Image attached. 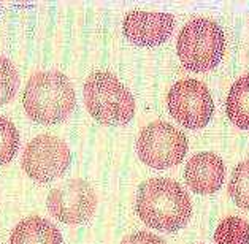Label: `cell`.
Returning <instances> with one entry per match:
<instances>
[{"label":"cell","instance_id":"9","mask_svg":"<svg viewBox=\"0 0 249 244\" xmlns=\"http://www.w3.org/2000/svg\"><path fill=\"white\" fill-rule=\"evenodd\" d=\"M173 16L157 11H130L123 22L124 35L138 46H159L165 43L173 34Z\"/></svg>","mask_w":249,"mask_h":244},{"label":"cell","instance_id":"10","mask_svg":"<svg viewBox=\"0 0 249 244\" xmlns=\"http://www.w3.org/2000/svg\"><path fill=\"white\" fill-rule=\"evenodd\" d=\"M184 179L192 192L211 195L217 192L226 179V167L219 156L200 152L189 158L184 168Z\"/></svg>","mask_w":249,"mask_h":244},{"label":"cell","instance_id":"14","mask_svg":"<svg viewBox=\"0 0 249 244\" xmlns=\"http://www.w3.org/2000/svg\"><path fill=\"white\" fill-rule=\"evenodd\" d=\"M229 193L243 209H249V160L235 167L229 182Z\"/></svg>","mask_w":249,"mask_h":244},{"label":"cell","instance_id":"8","mask_svg":"<svg viewBox=\"0 0 249 244\" xmlns=\"http://www.w3.org/2000/svg\"><path fill=\"white\" fill-rule=\"evenodd\" d=\"M46 206L60 222L84 224L94 216L97 195L86 181L70 179L53 189L46 198Z\"/></svg>","mask_w":249,"mask_h":244},{"label":"cell","instance_id":"1","mask_svg":"<svg viewBox=\"0 0 249 244\" xmlns=\"http://www.w3.org/2000/svg\"><path fill=\"white\" fill-rule=\"evenodd\" d=\"M137 212L151 228L173 233L189 222L192 203L189 193L176 181L154 178L140 186Z\"/></svg>","mask_w":249,"mask_h":244},{"label":"cell","instance_id":"4","mask_svg":"<svg viewBox=\"0 0 249 244\" xmlns=\"http://www.w3.org/2000/svg\"><path fill=\"white\" fill-rule=\"evenodd\" d=\"M176 51L187 70L208 71L221 62L226 51V36L214 21L196 17L181 29Z\"/></svg>","mask_w":249,"mask_h":244},{"label":"cell","instance_id":"17","mask_svg":"<svg viewBox=\"0 0 249 244\" xmlns=\"http://www.w3.org/2000/svg\"><path fill=\"white\" fill-rule=\"evenodd\" d=\"M121 244H167L160 236L149 233V231H138V233L129 235L124 238Z\"/></svg>","mask_w":249,"mask_h":244},{"label":"cell","instance_id":"5","mask_svg":"<svg viewBox=\"0 0 249 244\" xmlns=\"http://www.w3.org/2000/svg\"><path fill=\"white\" fill-rule=\"evenodd\" d=\"M137 152L146 165L165 170L183 162L187 152V138L168 122H151L140 132Z\"/></svg>","mask_w":249,"mask_h":244},{"label":"cell","instance_id":"16","mask_svg":"<svg viewBox=\"0 0 249 244\" xmlns=\"http://www.w3.org/2000/svg\"><path fill=\"white\" fill-rule=\"evenodd\" d=\"M18 86H19V76L15 65L7 57L0 56V106L13 99Z\"/></svg>","mask_w":249,"mask_h":244},{"label":"cell","instance_id":"2","mask_svg":"<svg viewBox=\"0 0 249 244\" xmlns=\"http://www.w3.org/2000/svg\"><path fill=\"white\" fill-rule=\"evenodd\" d=\"M22 103L30 119L40 124H57L73 111L76 97L65 75L40 71L29 79Z\"/></svg>","mask_w":249,"mask_h":244},{"label":"cell","instance_id":"13","mask_svg":"<svg viewBox=\"0 0 249 244\" xmlns=\"http://www.w3.org/2000/svg\"><path fill=\"white\" fill-rule=\"evenodd\" d=\"M216 244H249V224L241 217L230 216L217 225Z\"/></svg>","mask_w":249,"mask_h":244},{"label":"cell","instance_id":"6","mask_svg":"<svg viewBox=\"0 0 249 244\" xmlns=\"http://www.w3.org/2000/svg\"><path fill=\"white\" fill-rule=\"evenodd\" d=\"M167 103L170 114L191 130L205 127L214 111V103L208 87L197 79H183L173 84Z\"/></svg>","mask_w":249,"mask_h":244},{"label":"cell","instance_id":"15","mask_svg":"<svg viewBox=\"0 0 249 244\" xmlns=\"http://www.w3.org/2000/svg\"><path fill=\"white\" fill-rule=\"evenodd\" d=\"M19 148V133L15 124L0 116V165L8 163Z\"/></svg>","mask_w":249,"mask_h":244},{"label":"cell","instance_id":"3","mask_svg":"<svg viewBox=\"0 0 249 244\" xmlns=\"http://www.w3.org/2000/svg\"><path fill=\"white\" fill-rule=\"evenodd\" d=\"M84 103L100 124L124 125L135 114V102L123 83L107 71L92 73L84 83Z\"/></svg>","mask_w":249,"mask_h":244},{"label":"cell","instance_id":"7","mask_svg":"<svg viewBox=\"0 0 249 244\" xmlns=\"http://www.w3.org/2000/svg\"><path fill=\"white\" fill-rule=\"evenodd\" d=\"M71 162L65 141L53 135H40L30 141L22 156V168L30 178L41 184L57 179Z\"/></svg>","mask_w":249,"mask_h":244},{"label":"cell","instance_id":"11","mask_svg":"<svg viewBox=\"0 0 249 244\" xmlns=\"http://www.w3.org/2000/svg\"><path fill=\"white\" fill-rule=\"evenodd\" d=\"M10 244H64L57 227L41 217H27L11 231Z\"/></svg>","mask_w":249,"mask_h":244},{"label":"cell","instance_id":"12","mask_svg":"<svg viewBox=\"0 0 249 244\" xmlns=\"http://www.w3.org/2000/svg\"><path fill=\"white\" fill-rule=\"evenodd\" d=\"M226 109L233 125L249 130V75L236 79L230 87Z\"/></svg>","mask_w":249,"mask_h":244}]
</instances>
